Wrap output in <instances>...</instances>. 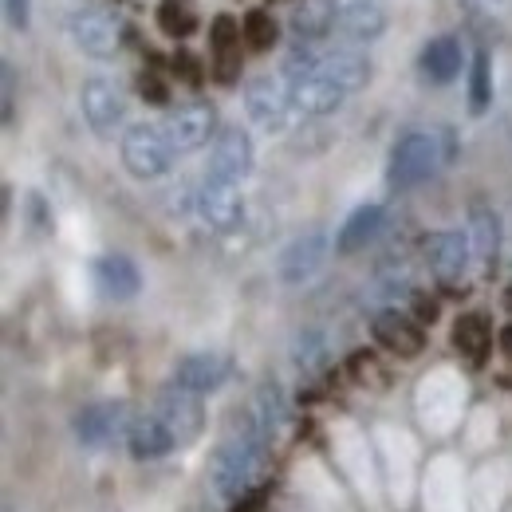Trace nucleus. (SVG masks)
<instances>
[{
	"instance_id": "obj_7",
	"label": "nucleus",
	"mask_w": 512,
	"mask_h": 512,
	"mask_svg": "<svg viewBox=\"0 0 512 512\" xmlns=\"http://www.w3.org/2000/svg\"><path fill=\"white\" fill-rule=\"evenodd\" d=\"M253 162H256V150H253L249 130L225 127L217 138H213L205 178H217V182H233V186H241V182L253 174Z\"/></svg>"
},
{
	"instance_id": "obj_16",
	"label": "nucleus",
	"mask_w": 512,
	"mask_h": 512,
	"mask_svg": "<svg viewBox=\"0 0 512 512\" xmlns=\"http://www.w3.org/2000/svg\"><path fill=\"white\" fill-rule=\"evenodd\" d=\"M127 449L134 461H158V457H166L170 449H178V442H174V434L166 430V422H162L154 410H146V414H134V418H130Z\"/></svg>"
},
{
	"instance_id": "obj_32",
	"label": "nucleus",
	"mask_w": 512,
	"mask_h": 512,
	"mask_svg": "<svg viewBox=\"0 0 512 512\" xmlns=\"http://www.w3.org/2000/svg\"><path fill=\"white\" fill-rule=\"evenodd\" d=\"M509 308H512V296H509Z\"/></svg>"
},
{
	"instance_id": "obj_21",
	"label": "nucleus",
	"mask_w": 512,
	"mask_h": 512,
	"mask_svg": "<svg viewBox=\"0 0 512 512\" xmlns=\"http://www.w3.org/2000/svg\"><path fill=\"white\" fill-rule=\"evenodd\" d=\"M465 233H469V241H473V260H477L481 268H493L497 256H501V217H497V209L473 205Z\"/></svg>"
},
{
	"instance_id": "obj_17",
	"label": "nucleus",
	"mask_w": 512,
	"mask_h": 512,
	"mask_svg": "<svg viewBox=\"0 0 512 512\" xmlns=\"http://www.w3.org/2000/svg\"><path fill=\"white\" fill-rule=\"evenodd\" d=\"M383 225H386V209L379 201L355 205V209L347 213V221L339 225V233H335V249L343 256L359 253V249H367V245L383 233Z\"/></svg>"
},
{
	"instance_id": "obj_13",
	"label": "nucleus",
	"mask_w": 512,
	"mask_h": 512,
	"mask_svg": "<svg viewBox=\"0 0 512 512\" xmlns=\"http://www.w3.org/2000/svg\"><path fill=\"white\" fill-rule=\"evenodd\" d=\"M288 95H292V107L300 115H308V119H327V115H335L347 103V91L331 75H323V71L288 83Z\"/></svg>"
},
{
	"instance_id": "obj_5",
	"label": "nucleus",
	"mask_w": 512,
	"mask_h": 512,
	"mask_svg": "<svg viewBox=\"0 0 512 512\" xmlns=\"http://www.w3.org/2000/svg\"><path fill=\"white\" fill-rule=\"evenodd\" d=\"M292 95H288V83L276 79V75H256L245 87V115L256 130L264 134H280L292 119Z\"/></svg>"
},
{
	"instance_id": "obj_29",
	"label": "nucleus",
	"mask_w": 512,
	"mask_h": 512,
	"mask_svg": "<svg viewBox=\"0 0 512 512\" xmlns=\"http://www.w3.org/2000/svg\"><path fill=\"white\" fill-rule=\"evenodd\" d=\"M249 36H253L256 48H268V44H272V36H276V28H272L264 16H253V20H249Z\"/></svg>"
},
{
	"instance_id": "obj_25",
	"label": "nucleus",
	"mask_w": 512,
	"mask_h": 512,
	"mask_svg": "<svg viewBox=\"0 0 512 512\" xmlns=\"http://www.w3.org/2000/svg\"><path fill=\"white\" fill-rule=\"evenodd\" d=\"M253 414L260 418V426H264L268 438H276V434L284 430V390H280V383H272V379L260 383Z\"/></svg>"
},
{
	"instance_id": "obj_20",
	"label": "nucleus",
	"mask_w": 512,
	"mask_h": 512,
	"mask_svg": "<svg viewBox=\"0 0 512 512\" xmlns=\"http://www.w3.org/2000/svg\"><path fill=\"white\" fill-rule=\"evenodd\" d=\"M465 67V48L457 44V36H434L426 40L422 56H418V71L430 79V83H453Z\"/></svg>"
},
{
	"instance_id": "obj_14",
	"label": "nucleus",
	"mask_w": 512,
	"mask_h": 512,
	"mask_svg": "<svg viewBox=\"0 0 512 512\" xmlns=\"http://www.w3.org/2000/svg\"><path fill=\"white\" fill-rule=\"evenodd\" d=\"M225 379H229V359L217 355V351H193L186 359H178V367H174V383L182 390L201 394V398L221 390Z\"/></svg>"
},
{
	"instance_id": "obj_24",
	"label": "nucleus",
	"mask_w": 512,
	"mask_h": 512,
	"mask_svg": "<svg viewBox=\"0 0 512 512\" xmlns=\"http://www.w3.org/2000/svg\"><path fill=\"white\" fill-rule=\"evenodd\" d=\"M453 347H457L473 367H481L485 355H489V347H493V331H489L485 316H461V320L453 323Z\"/></svg>"
},
{
	"instance_id": "obj_8",
	"label": "nucleus",
	"mask_w": 512,
	"mask_h": 512,
	"mask_svg": "<svg viewBox=\"0 0 512 512\" xmlns=\"http://www.w3.org/2000/svg\"><path fill=\"white\" fill-rule=\"evenodd\" d=\"M323 260H327V233L323 229H308L296 241H288L284 253L276 256V276H280V284L300 288V284L316 280Z\"/></svg>"
},
{
	"instance_id": "obj_30",
	"label": "nucleus",
	"mask_w": 512,
	"mask_h": 512,
	"mask_svg": "<svg viewBox=\"0 0 512 512\" xmlns=\"http://www.w3.org/2000/svg\"><path fill=\"white\" fill-rule=\"evenodd\" d=\"M12 79H16V75H12V67L4 64V123L12 119Z\"/></svg>"
},
{
	"instance_id": "obj_9",
	"label": "nucleus",
	"mask_w": 512,
	"mask_h": 512,
	"mask_svg": "<svg viewBox=\"0 0 512 512\" xmlns=\"http://www.w3.org/2000/svg\"><path fill=\"white\" fill-rule=\"evenodd\" d=\"M197 213H201V221H205L213 233H237V229L245 225V197H241V186L205 178L201 190H197Z\"/></svg>"
},
{
	"instance_id": "obj_18",
	"label": "nucleus",
	"mask_w": 512,
	"mask_h": 512,
	"mask_svg": "<svg viewBox=\"0 0 512 512\" xmlns=\"http://www.w3.org/2000/svg\"><path fill=\"white\" fill-rule=\"evenodd\" d=\"M335 28L355 44H375L386 32V12L379 0H343Z\"/></svg>"
},
{
	"instance_id": "obj_26",
	"label": "nucleus",
	"mask_w": 512,
	"mask_h": 512,
	"mask_svg": "<svg viewBox=\"0 0 512 512\" xmlns=\"http://www.w3.org/2000/svg\"><path fill=\"white\" fill-rule=\"evenodd\" d=\"M489 107H493V64L489 52H477L469 64V111L485 115Z\"/></svg>"
},
{
	"instance_id": "obj_31",
	"label": "nucleus",
	"mask_w": 512,
	"mask_h": 512,
	"mask_svg": "<svg viewBox=\"0 0 512 512\" xmlns=\"http://www.w3.org/2000/svg\"><path fill=\"white\" fill-rule=\"evenodd\" d=\"M501 351H505V359L512 363V327H505V331H501Z\"/></svg>"
},
{
	"instance_id": "obj_22",
	"label": "nucleus",
	"mask_w": 512,
	"mask_h": 512,
	"mask_svg": "<svg viewBox=\"0 0 512 512\" xmlns=\"http://www.w3.org/2000/svg\"><path fill=\"white\" fill-rule=\"evenodd\" d=\"M320 71L331 75L347 95H355V91H363V87L371 83V60H367L363 52H355V48H335V52H327Z\"/></svg>"
},
{
	"instance_id": "obj_3",
	"label": "nucleus",
	"mask_w": 512,
	"mask_h": 512,
	"mask_svg": "<svg viewBox=\"0 0 512 512\" xmlns=\"http://www.w3.org/2000/svg\"><path fill=\"white\" fill-rule=\"evenodd\" d=\"M67 40L91 56V60H115L119 48H123V28H119V16H111L107 8L99 4H79L71 8L64 20Z\"/></svg>"
},
{
	"instance_id": "obj_10",
	"label": "nucleus",
	"mask_w": 512,
	"mask_h": 512,
	"mask_svg": "<svg viewBox=\"0 0 512 512\" xmlns=\"http://www.w3.org/2000/svg\"><path fill=\"white\" fill-rule=\"evenodd\" d=\"M426 264L442 284H457L473 264V241L461 229H438L426 237Z\"/></svg>"
},
{
	"instance_id": "obj_1",
	"label": "nucleus",
	"mask_w": 512,
	"mask_h": 512,
	"mask_svg": "<svg viewBox=\"0 0 512 512\" xmlns=\"http://www.w3.org/2000/svg\"><path fill=\"white\" fill-rule=\"evenodd\" d=\"M449 162V142L438 130H406L386 162V182L394 190H414L422 182H430L442 166Z\"/></svg>"
},
{
	"instance_id": "obj_6",
	"label": "nucleus",
	"mask_w": 512,
	"mask_h": 512,
	"mask_svg": "<svg viewBox=\"0 0 512 512\" xmlns=\"http://www.w3.org/2000/svg\"><path fill=\"white\" fill-rule=\"evenodd\" d=\"M154 414L166 422V430L174 434L178 446H193V442L201 438V430H205V406H201V394L182 390L178 383H170L162 394H158Z\"/></svg>"
},
{
	"instance_id": "obj_11",
	"label": "nucleus",
	"mask_w": 512,
	"mask_h": 512,
	"mask_svg": "<svg viewBox=\"0 0 512 512\" xmlns=\"http://www.w3.org/2000/svg\"><path fill=\"white\" fill-rule=\"evenodd\" d=\"M127 426H130V414L123 402H91V406H83V410L75 414V422H71L79 446H91V449L115 442L119 434L127 438Z\"/></svg>"
},
{
	"instance_id": "obj_19",
	"label": "nucleus",
	"mask_w": 512,
	"mask_h": 512,
	"mask_svg": "<svg viewBox=\"0 0 512 512\" xmlns=\"http://www.w3.org/2000/svg\"><path fill=\"white\" fill-rule=\"evenodd\" d=\"M91 272H95V288H99L107 300H130V296H138V288H142L138 264L123 253L99 256Z\"/></svg>"
},
{
	"instance_id": "obj_28",
	"label": "nucleus",
	"mask_w": 512,
	"mask_h": 512,
	"mask_svg": "<svg viewBox=\"0 0 512 512\" xmlns=\"http://www.w3.org/2000/svg\"><path fill=\"white\" fill-rule=\"evenodd\" d=\"M28 8H32V0H4V16H8V24L24 32V28H28V20H32V16H28Z\"/></svg>"
},
{
	"instance_id": "obj_2",
	"label": "nucleus",
	"mask_w": 512,
	"mask_h": 512,
	"mask_svg": "<svg viewBox=\"0 0 512 512\" xmlns=\"http://www.w3.org/2000/svg\"><path fill=\"white\" fill-rule=\"evenodd\" d=\"M119 154H123V166H127L130 178L138 182H154V178H166L178 150L170 146V134L166 127H154V123H134L123 130V142H119Z\"/></svg>"
},
{
	"instance_id": "obj_27",
	"label": "nucleus",
	"mask_w": 512,
	"mask_h": 512,
	"mask_svg": "<svg viewBox=\"0 0 512 512\" xmlns=\"http://www.w3.org/2000/svg\"><path fill=\"white\" fill-rule=\"evenodd\" d=\"M323 359H327V343H323L320 331H300L296 335V363L304 371H320Z\"/></svg>"
},
{
	"instance_id": "obj_23",
	"label": "nucleus",
	"mask_w": 512,
	"mask_h": 512,
	"mask_svg": "<svg viewBox=\"0 0 512 512\" xmlns=\"http://www.w3.org/2000/svg\"><path fill=\"white\" fill-rule=\"evenodd\" d=\"M335 20H339L335 0H300V8L292 12V32L304 44H320L323 36L335 28Z\"/></svg>"
},
{
	"instance_id": "obj_12",
	"label": "nucleus",
	"mask_w": 512,
	"mask_h": 512,
	"mask_svg": "<svg viewBox=\"0 0 512 512\" xmlns=\"http://www.w3.org/2000/svg\"><path fill=\"white\" fill-rule=\"evenodd\" d=\"M166 134L178 154H193L217 138V115L209 103H186L166 119Z\"/></svg>"
},
{
	"instance_id": "obj_4",
	"label": "nucleus",
	"mask_w": 512,
	"mask_h": 512,
	"mask_svg": "<svg viewBox=\"0 0 512 512\" xmlns=\"http://www.w3.org/2000/svg\"><path fill=\"white\" fill-rule=\"evenodd\" d=\"M79 111H83V123L91 127V134H99V138H115L123 130V123H127V99L103 75L83 79V87H79Z\"/></svg>"
},
{
	"instance_id": "obj_15",
	"label": "nucleus",
	"mask_w": 512,
	"mask_h": 512,
	"mask_svg": "<svg viewBox=\"0 0 512 512\" xmlns=\"http://www.w3.org/2000/svg\"><path fill=\"white\" fill-rule=\"evenodd\" d=\"M375 339L383 343L390 355H398V359H414V355H422V347H426L422 327L410 320L402 308H383V312H375Z\"/></svg>"
}]
</instances>
